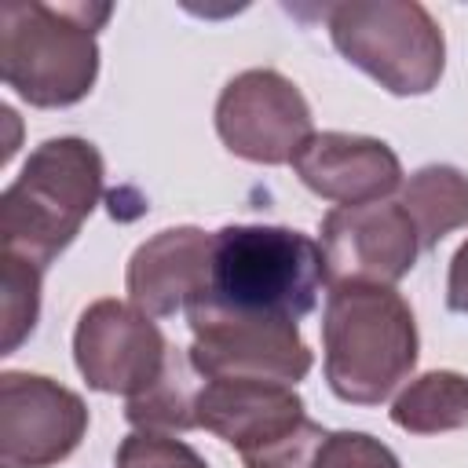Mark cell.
<instances>
[{"label":"cell","mask_w":468,"mask_h":468,"mask_svg":"<svg viewBox=\"0 0 468 468\" xmlns=\"http://www.w3.org/2000/svg\"><path fill=\"white\" fill-rule=\"evenodd\" d=\"M325 384L340 402L377 406L417 366V322L391 285L340 282L322 311Z\"/></svg>","instance_id":"cell-1"},{"label":"cell","mask_w":468,"mask_h":468,"mask_svg":"<svg viewBox=\"0 0 468 468\" xmlns=\"http://www.w3.org/2000/svg\"><path fill=\"white\" fill-rule=\"evenodd\" d=\"M110 4L15 0L0 7V77L18 99L40 110L80 102L99 77L95 33L110 22Z\"/></svg>","instance_id":"cell-2"},{"label":"cell","mask_w":468,"mask_h":468,"mask_svg":"<svg viewBox=\"0 0 468 468\" xmlns=\"http://www.w3.org/2000/svg\"><path fill=\"white\" fill-rule=\"evenodd\" d=\"M106 183L95 143L80 135L44 139L0 194V252L40 271L80 234Z\"/></svg>","instance_id":"cell-3"},{"label":"cell","mask_w":468,"mask_h":468,"mask_svg":"<svg viewBox=\"0 0 468 468\" xmlns=\"http://www.w3.org/2000/svg\"><path fill=\"white\" fill-rule=\"evenodd\" d=\"M322 282V245L292 227L230 223L212 234L208 296L230 311L300 322L314 311Z\"/></svg>","instance_id":"cell-4"},{"label":"cell","mask_w":468,"mask_h":468,"mask_svg":"<svg viewBox=\"0 0 468 468\" xmlns=\"http://www.w3.org/2000/svg\"><path fill=\"white\" fill-rule=\"evenodd\" d=\"M333 48L391 95H428L446 66V40L417 0H347L325 7Z\"/></svg>","instance_id":"cell-5"},{"label":"cell","mask_w":468,"mask_h":468,"mask_svg":"<svg viewBox=\"0 0 468 468\" xmlns=\"http://www.w3.org/2000/svg\"><path fill=\"white\" fill-rule=\"evenodd\" d=\"M194 333L190 362L201 380H274L300 384L311 373V347L300 340L296 322L230 311L212 296L186 307Z\"/></svg>","instance_id":"cell-6"},{"label":"cell","mask_w":468,"mask_h":468,"mask_svg":"<svg viewBox=\"0 0 468 468\" xmlns=\"http://www.w3.org/2000/svg\"><path fill=\"white\" fill-rule=\"evenodd\" d=\"M172 344L161 325L121 300H95L80 311L73 329V362L88 388L102 395H143L168 366Z\"/></svg>","instance_id":"cell-7"},{"label":"cell","mask_w":468,"mask_h":468,"mask_svg":"<svg viewBox=\"0 0 468 468\" xmlns=\"http://www.w3.org/2000/svg\"><path fill=\"white\" fill-rule=\"evenodd\" d=\"M216 132L234 157L252 165H292L311 132V106L278 69L238 73L216 102Z\"/></svg>","instance_id":"cell-8"},{"label":"cell","mask_w":468,"mask_h":468,"mask_svg":"<svg viewBox=\"0 0 468 468\" xmlns=\"http://www.w3.org/2000/svg\"><path fill=\"white\" fill-rule=\"evenodd\" d=\"M88 431V406L77 391L7 369L0 377V464L51 468L66 461Z\"/></svg>","instance_id":"cell-9"},{"label":"cell","mask_w":468,"mask_h":468,"mask_svg":"<svg viewBox=\"0 0 468 468\" xmlns=\"http://www.w3.org/2000/svg\"><path fill=\"white\" fill-rule=\"evenodd\" d=\"M420 238L413 219L399 201L336 205L322 219V256L325 278L395 285L417 263Z\"/></svg>","instance_id":"cell-10"},{"label":"cell","mask_w":468,"mask_h":468,"mask_svg":"<svg viewBox=\"0 0 468 468\" xmlns=\"http://www.w3.org/2000/svg\"><path fill=\"white\" fill-rule=\"evenodd\" d=\"M292 172L311 194L333 205L384 201L402 186L399 154L384 139L347 132H314L292 157Z\"/></svg>","instance_id":"cell-11"},{"label":"cell","mask_w":468,"mask_h":468,"mask_svg":"<svg viewBox=\"0 0 468 468\" xmlns=\"http://www.w3.org/2000/svg\"><path fill=\"white\" fill-rule=\"evenodd\" d=\"M128 296L150 318H172L208 296L212 285V234L201 227H168L143 241L124 274Z\"/></svg>","instance_id":"cell-12"},{"label":"cell","mask_w":468,"mask_h":468,"mask_svg":"<svg viewBox=\"0 0 468 468\" xmlns=\"http://www.w3.org/2000/svg\"><path fill=\"white\" fill-rule=\"evenodd\" d=\"M307 420L303 399L274 380H205L197 391V428L219 435L241 457L271 446Z\"/></svg>","instance_id":"cell-13"},{"label":"cell","mask_w":468,"mask_h":468,"mask_svg":"<svg viewBox=\"0 0 468 468\" xmlns=\"http://www.w3.org/2000/svg\"><path fill=\"white\" fill-rule=\"evenodd\" d=\"M399 205L413 219L420 249H435L446 234L468 227V176L453 165H424L402 183Z\"/></svg>","instance_id":"cell-14"},{"label":"cell","mask_w":468,"mask_h":468,"mask_svg":"<svg viewBox=\"0 0 468 468\" xmlns=\"http://www.w3.org/2000/svg\"><path fill=\"white\" fill-rule=\"evenodd\" d=\"M391 424L410 435L468 428V377L453 369H431L410 380L391 402Z\"/></svg>","instance_id":"cell-15"},{"label":"cell","mask_w":468,"mask_h":468,"mask_svg":"<svg viewBox=\"0 0 468 468\" xmlns=\"http://www.w3.org/2000/svg\"><path fill=\"white\" fill-rule=\"evenodd\" d=\"M197 369L190 362V351L172 347L165 373L135 399H128L124 417L132 428L143 431H190L197 428Z\"/></svg>","instance_id":"cell-16"},{"label":"cell","mask_w":468,"mask_h":468,"mask_svg":"<svg viewBox=\"0 0 468 468\" xmlns=\"http://www.w3.org/2000/svg\"><path fill=\"white\" fill-rule=\"evenodd\" d=\"M44 271L0 252V351L11 355L37 329Z\"/></svg>","instance_id":"cell-17"},{"label":"cell","mask_w":468,"mask_h":468,"mask_svg":"<svg viewBox=\"0 0 468 468\" xmlns=\"http://www.w3.org/2000/svg\"><path fill=\"white\" fill-rule=\"evenodd\" d=\"M113 464L117 468H208L205 457L183 439L168 431H143V428L121 439Z\"/></svg>","instance_id":"cell-18"},{"label":"cell","mask_w":468,"mask_h":468,"mask_svg":"<svg viewBox=\"0 0 468 468\" xmlns=\"http://www.w3.org/2000/svg\"><path fill=\"white\" fill-rule=\"evenodd\" d=\"M314 468H402L399 457L366 431H329L314 453Z\"/></svg>","instance_id":"cell-19"},{"label":"cell","mask_w":468,"mask_h":468,"mask_svg":"<svg viewBox=\"0 0 468 468\" xmlns=\"http://www.w3.org/2000/svg\"><path fill=\"white\" fill-rule=\"evenodd\" d=\"M325 435L329 431L307 417L300 428H292L289 435L274 439L271 446H263L256 453H245L241 461H245V468H314V453L325 442Z\"/></svg>","instance_id":"cell-20"},{"label":"cell","mask_w":468,"mask_h":468,"mask_svg":"<svg viewBox=\"0 0 468 468\" xmlns=\"http://www.w3.org/2000/svg\"><path fill=\"white\" fill-rule=\"evenodd\" d=\"M446 307L457 314H468V238L464 245L453 252L450 260V274H446Z\"/></svg>","instance_id":"cell-21"}]
</instances>
